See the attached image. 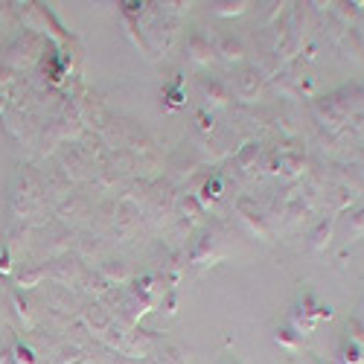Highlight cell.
I'll list each match as a JSON object with an SVG mask.
<instances>
[{
    "label": "cell",
    "instance_id": "cell-1",
    "mask_svg": "<svg viewBox=\"0 0 364 364\" xmlns=\"http://www.w3.org/2000/svg\"><path fill=\"white\" fill-rule=\"evenodd\" d=\"M0 268H4V271L9 268V257H6V254H4V257H0Z\"/></svg>",
    "mask_w": 364,
    "mask_h": 364
}]
</instances>
